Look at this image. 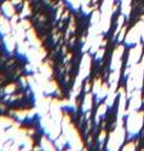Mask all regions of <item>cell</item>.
Here are the masks:
<instances>
[{"label":"cell","mask_w":144,"mask_h":151,"mask_svg":"<svg viewBox=\"0 0 144 151\" xmlns=\"http://www.w3.org/2000/svg\"><path fill=\"white\" fill-rule=\"evenodd\" d=\"M130 143L136 144V147H135L136 150H144V131L143 132L138 131L137 133L132 134V135H130L128 132L125 131V139H124L122 146H120L119 149H123L125 145L130 144Z\"/></svg>","instance_id":"cell-2"},{"label":"cell","mask_w":144,"mask_h":151,"mask_svg":"<svg viewBox=\"0 0 144 151\" xmlns=\"http://www.w3.org/2000/svg\"><path fill=\"white\" fill-rule=\"evenodd\" d=\"M141 101H144V73H143V82H142V88H141Z\"/></svg>","instance_id":"cell-3"},{"label":"cell","mask_w":144,"mask_h":151,"mask_svg":"<svg viewBox=\"0 0 144 151\" xmlns=\"http://www.w3.org/2000/svg\"><path fill=\"white\" fill-rule=\"evenodd\" d=\"M143 131H144V116H143V122H142V126H141V128H140L139 132H143Z\"/></svg>","instance_id":"cell-5"},{"label":"cell","mask_w":144,"mask_h":151,"mask_svg":"<svg viewBox=\"0 0 144 151\" xmlns=\"http://www.w3.org/2000/svg\"><path fill=\"white\" fill-rule=\"evenodd\" d=\"M142 44H143V48H142V55H141V57H140V60H139V62H138V63H140V62L142 61V59H143V56H144V42H142Z\"/></svg>","instance_id":"cell-4"},{"label":"cell","mask_w":144,"mask_h":151,"mask_svg":"<svg viewBox=\"0 0 144 151\" xmlns=\"http://www.w3.org/2000/svg\"><path fill=\"white\" fill-rule=\"evenodd\" d=\"M130 14L123 23V27H125V32H124V36L122 39L123 42H125L128 33L144 17V0H130Z\"/></svg>","instance_id":"cell-1"}]
</instances>
